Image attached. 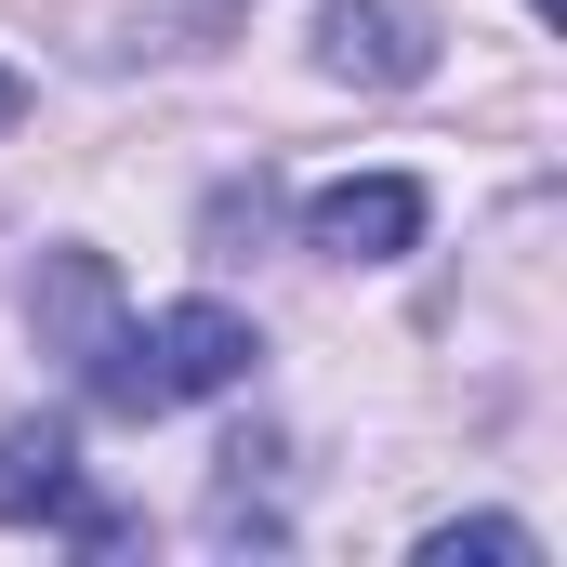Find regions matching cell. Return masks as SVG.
<instances>
[{
  "label": "cell",
  "mask_w": 567,
  "mask_h": 567,
  "mask_svg": "<svg viewBox=\"0 0 567 567\" xmlns=\"http://www.w3.org/2000/svg\"><path fill=\"white\" fill-rule=\"evenodd\" d=\"M251 317L238 303H158V317H120L80 370H93V396L106 410H133V423H158V410H198V396H225V383H251Z\"/></svg>",
  "instance_id": "obj_1"
},
{
  "label": "cell",
  "mask_w": 567,
  "mask_h": 567,
  "mask_svg": "<svg viewBox=\"0 0 567 567\" xmlns=\"http://www.w3.org/2000/svg\"><path fill=\"white\" fill-rule=\"evenodd\" d=\"M0 528L120 542V515H93V488H80V435H66V423H0Z\"/></svg>",
  "instance_id": "obj_2"
},
{
  "label": "cell",
  "mask_w": 567,
  "mask_h": 567,
  "mask_svg": "<svg viewBox=\"0 0 567 567\" xmlns=\"http://www.w3.org/2000/svg\"><path fill=\"white\" fill-rule=\"evenodd\" d=\"M410 238H423V185L410 172H343V185L303 198V251H330V265H396Z\"/></svg>",
  "instance_id": "obj_3"
},
{
  "label": "cell",
  "mask_w": 567,
  "mask_h": 567,
  "mask_svg": "<svg viewBox=\"0 0 567 567\" xmlns=\"http://www.w3.org/2000/svg\"><path fill=\"white\" fill-rule=\"evenodd\" d=\"M251 0H66V40L93 66H145V53H212Z\"/></svg>",
  "instance_id": "obj_4"
},
{
  "label": "cell",
  "mask_w": 567,
  "mask_h": 567,
  "mask_svg": "<svg viewBox=\"0 0 567 567\" xmlns=\"http://www.w3.org/2000/svg\"><path fill=\"white\" fill-rule=\"evenodd\" d=\"M317 66L396 93V80H423V66H435V40H423V13H396V0H317Z\"/></svg>",
  "instance_id": "obj_5"
},
{
  "label": "cell",
  "mask_w": 567,
  "mask_h": 567,
  "mask_svg": "<svg viewBox=\"0 0 567 567\" xmlns=\"http://www.w3.org/2000/svg\"><path fill=\"white\" fill-rule=\"evenodd\" d=\"M27 303H40V330H53L66 357H93V343L120 330V290H106V265H93V251H53V265H40V290H27Z\"/></svg>",
  "instance_id": "obj_6"
},
{
  "label": "cell",
  "mask_w": 567,
  "mask_h": 567,
  "mask_svg": "<svg viewBox=\"0 0 567 567\" xmlns=\"http://www.w3.org/2000/svg\"><path fill=\"white\" fill-rule=\"evenodd\" d=\"M462 555H488V567H542V528H515V515H462V528H423V567H462Z\"/></svg>",
  "instance_id": "obj_7"
},
{
  "label": "cell",
  "mask_w": 567,
  "mask_h": 567,
  "mask_svg": "<svg viewBox=\"0 0 567 567\" xmlns=\"http://www.w3.org/2000/svg\"><path fill=\"white\" fill-rule=\"evenodd\" d=\"M13 120H27V80H13V66H0V133H13Z\"/></svg>",
  "instance_id": "obj_8"
}]
</instances>
